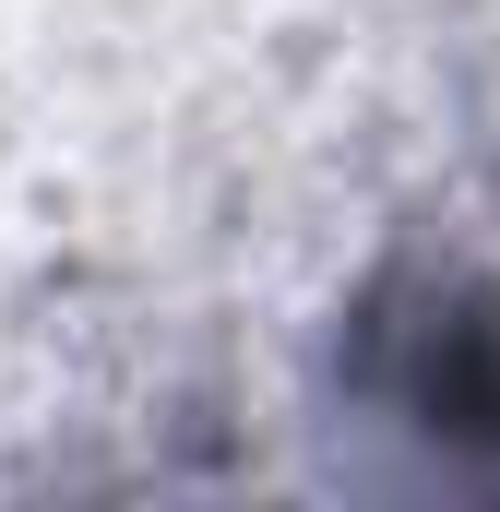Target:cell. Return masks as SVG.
<instances>
[{
  "label": "cell",
  "instance_id": "6da1fadb",
  "mask_svg": "<svg viewBox=\"0 0 500 512\" xmlns=\"http://www.w3.org/2000/svg\"><path fill=\"white\" fill-rule=\"evenodd\" d=\"M346 370L381 417L500 489V286L477 274H381L358 298Z\"/></svg>",
  "mask_w": 500,
  "mask_h": 512
}]
</instances>
